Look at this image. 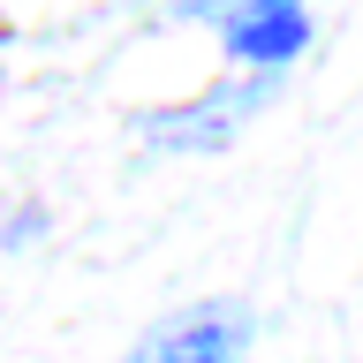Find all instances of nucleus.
<instances>
[{"instance_id": "f257e3e1", "label": "nucleus", "mask_w": 363, "mask_h": 363, "mask_svg": "<svg viewBox=\"0 0 363 363\" xmlns=\"http://www.w3.org/2000/svg\"><path fill=\"white\" fill-rule=\"evenodd\" d=\"M242 348H250V311L235 295H204L189 311L159 318L129 348V363H242Z\"/></svg>"}, {"instance_id": "f03ea898", "label": "nucleus", "mask_w": 363, "mask_h": 363, "mask_svg": "<svg viewBox=\"0 0 363 363\" xmlns=\"http://www.w3.org/2000/svg\"><path fill=\"white\" fill-rule=\"evenodd\" d=\"M303 8L295 0H242V16H235V53H250V61H280V53H295L303 45Z\"/></svg>"}]
</instances>
